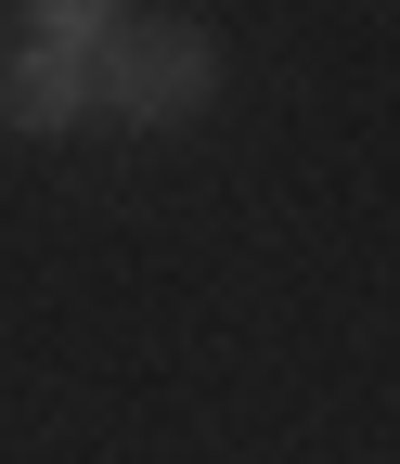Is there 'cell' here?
I'll use <instances>...</instances> for the list:
<instances>
[{"instance_id": "cell-1", "label": "cell", "mask_w": 400, "mask_h": 464, "mask_svg": "<svg viewBox=\"0 0 400 464\" xmlns=\"http://www.w3.org/2000/svg\"><path fill=\"white\" fill-rule=\"evenodd\" d=\"M207 103H220V39L181 14H142L91 52V116H117V130H194Z\"/></svg>"}, {"instance_id": "cell-3", "label": "cell", "mask_w": 400, "mask_h": 464, "mask_svg": "<svg viewBox=\"0 0 400 464\" xmlns=\"http://www.w3.org/2000/svg\"><path fill=\"white\" fill-rule=\"evenodd\" d=\"M130 14L117 0H26V39H52V52H103Z\"/></svg>"}, {"instance_id": "cell-2", "label": "cell", "mask_w": 400, "mask_h": 464, "mask_svg": "<svg viewBox=\"0 0 400 464\" xmlns=\"http://www.w3.org/2000/svg\"><path fill=\"white\" fill-rule=\"evenodd\" d=\"M0 130H26V142H65V130H91V52L14 39V65H0Z\"/></svg>"}]
</instances>
